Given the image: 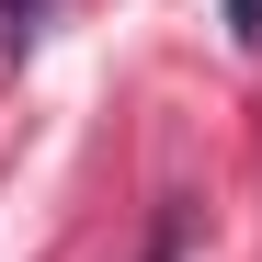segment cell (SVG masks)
Returning a JSON list of instances; mask_svg holds the SVG:
<instances>
[{
	"label": "cell",
	"instance_id": "6da1fadb",
	"mask_svg": "<svg viewBox=\"0 0 262 262\" xmlns=\"http://www.w3.org/2000/svg\"><path fill=\"white\" fill-rule=\"evenodd\" d=\"M46 12H57V0H0V46H12V57H23V46H34V34H46Z\"/></svg>",
	"mask_w": 262,
	"mask_h": 262
},
{
	"label": "cell",
	"instance_id": "7a4b0ae2",
	"mask_svg": "<svg viewBox=\"0 0 262 262\" xmlns=\"http://www.w3.org/2000/svg\"><path fill=\"white\" fill-rule=\"evenodd\" d=\"M183 228H194V205L171 194V205H160V239H148V262H183Z\"/></svg>",
	"mask_w": 262,
	"mask_h": 262
},
{
	"label": "cell",
	"instance_id": "3957f363",
	"mask_svg": "<svg viewBox=\"0 0 262 262\" xmlns=\"http://www.w3.org/2000/svg\"><path fill=\"white\" fill-rule=\"evenodd\" d=\"M228 34H239V46H262V0H228Z\"/></svg>",
	"mask_w": 262,
	"mask_h": 262
}]
</instances>
